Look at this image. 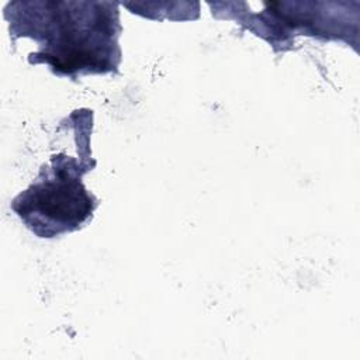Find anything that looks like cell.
Returning <instances> with one entry per match:
<instances>
[{"instance_id":"2","label":"cell","mask_w":360,"mask_h":360,"mask_svg":"<svg viewBox=\"0 0 360 360\" xmlns=\"http://www.w3.org/2000/svg\"><path fill=\"white\" fill-rule=\"evenodd\" d=\"M94 165L59 153L42 166L37 180L11 202L13 211L39 238H55L83 226L97 207L82 176Z\"/></svg>"},{"instance_id":"1","label":"cell","mask_w":360,"mask_h":360,"mask_svg":"<svg viewBox=\"0 0 360 360\" xmlns=\"http://www.w3.org/2000/svg\"><path fill=\"white\" fill-rule=\"evenodd\" d=\"M10 32L39 45L30 63H46L59 76L117 72L121 31L114 3H13Z\"/></svg>"}]
</instances>
